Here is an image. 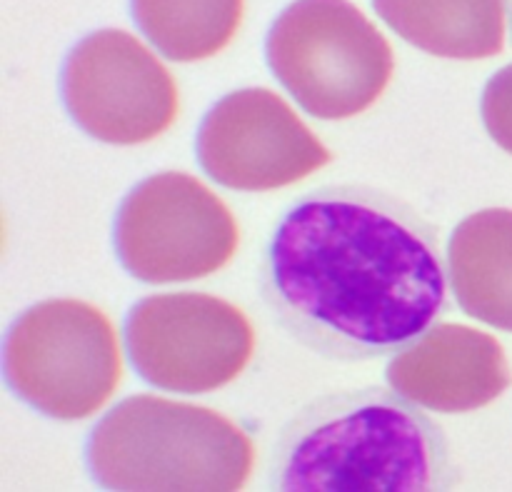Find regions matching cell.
<instances>
[{
	"label": "cell",
	"mask_w": 512,
	"mask_h": 492,
	"mask_svg": "<svg viewBox=\"0 0 512 492\" xmlns=\"http://www.w3.org/2000/svg\"><path fill=\"white\" fill-rule=\"evenodd\" d=\"M60 93L73 123L108 145L155 140L175 123L180 95L170 70L128 30H95L68 53Z\"/></svg>",
	"instance_id": "obj_8"
},
{
	"label": "cell",
	"mask_w": 512,
	"mask_h": 492,
	"mask_svg": "<svg viewBox=\"0 0 512 492\" xmlns=\"http://www.w3.org/2000/svg\"><path fill=\"white\" fill-rule=\"evenodd\" d=\"M480 113L490 138L512 155V63L488 80L480 100Z\"/></svg>",
	"instance_id": "obj_14"
},
{
	"label": "cell",
	"mask_w": 512,
	"mask_h": 492,
	"mask_svg": "<svg viewBox=\"0 0 512 492\" xmlns=\"http://www.w3.org/2000/svg\"><path fill=\"white\" fill-rule=\"evenodd\" d=\"M460 485L445 430L388 388L310 400L285 423L268 458L275 492H448Z\"/></svg>",
	"instance_id": "obj_2"
},
{
	"label": "cell",
	"mask_w": 512,
	"mask_h": 492,
	"mask_svg": "<svg viewBox=\"0 0 512 492\" xmlns=\"http://www.w3.org/2000/svg\"><path fill=\"white\" fill-rule=\"evenodd\" d=\"M135 25L168 60L218 55L243 23L245 0H130Z\"/></svg>",
	"instance_id": "obj_13"
},
{
	"label": "cell",
	"mask_w": 512,
	"mask_h": 492,
	"mask_svg": "<svg viewBox=\"0 0 512 492\" xmlns=\"http://www.w3.org/2000/svg\"><path fill=\"white\" fill-rule=\"evenodd\" d=\"M240 230L228 205L178 170L150 175L120 203L113 245L120 265L150 285L213 275L233 260Z\"/></svg>",
	"instance_id": "obj_6"
},
{
	"label": "cell",
	"mask_w": 512,
	"mask_h": 492,
	"mask_svg": "<svg viewBox=\"0 0 512 492\" xmlns=\"http://www.w3.org/2000/svg\"><path fill=\"white\" fill-rule=\"evenodd\" d=\"M505 13H508V28H510V40H512V0H505Z\"/></svg>",
	"instance_id": "obj_15"
},
{
	"label": "cell",
	"mask_w": 512,
	"mask_h": 492,
	"mask_svg": "<svg viewBox=\"0 0 512 492\" xmlns=\"http://www.w3.org/2000/svg\"><path fill=\"white\" fill-rule=\"evenodd\" d=\"M390 388L435 413H470L512 385L505 350L493 335L468 325H433L390 360Z\"/></svg>",
	"instance_id": "obj_10"
},
{
	"label": "cell",
	"mask_w": 512,
	"mask_h": 492,
	"mask_svg": "<svg viewBox=\"0 0 512 492\" xmlns=\"http://www.w3.org/2000/svg\"><path fill=\"white\" fill-rule=\"evenodd\" d=\"M135 373L168 393H213L233 383L255 353V330L238 305L208 293L150 295L125 318Z\"/></svg>",
	"instance_id": "obj_7"
},
{
	"label": "cell",
	"mask_w": 512,
	"mask_h": 492,
	"mask_svg": "<svg viewBox=\"0 0 512 492\" xmlns=\"http://www.w3.org/2000/svg\"><path fill=\"white\" fill-rule=\"evenodd\" d=\"M393 33L438 58L480 60L505 48V0H373Z\"/></svg>",
	"instance_id": "obj_12"
},
{
	"label": "cell",
	"mask_w": 512,
	"mask_h": 492,
	"mask_svg": "<svg viewBox=\"0 0 512 492\" xmlns=\"http://www.w3.org/2000/svg\"><path fill=\"white\" fill-rule=\"evenodd\" d=\"M85 460L105 490L233 492L250 480L255 448L215 410L133 395L95 425Z\"/></svg>",
	"instance_id": "obj_3"
},
{
	"label": "cell",
	"mask_w": 512,
	"mask_h": 492,
	"mask_svg": "<svg viewBox=\"0 0 512 492\" xmlns=\"http://www.w3.org/2000/svg\"><path fill=\"white\" fill-rule=\"evenodd\" d=\"M8 388L40 415L75 423L98 413L123 380L108 315L83 300H45L25 310L3 343Z\"/></svg>",
	"instance_id": "obj_5"
},
{
	"label": "cell",
	"mask_w": 512,
	"mask_h": 492,
	"mask_svg": "<svg viewBox=\"0 0 512 492\" xmlns=\"http://www.w3.org/2000/svg\"><path fill=\"white\" fill-rule=\"evenodd\" d=\"M270 318L338 363L398 355L450 310L440 235L370 185H325L280 213L260 260Z\"/></svg>",
	"instance_id": "obj_1"
},
{
	"label": "cell",
	"mask_w": 512,
	"mask_h": 492,
	"mask_svg": "<svg viewBox=\"0 0 512 492\" xmlns=\"http://www.w3.org/2000/svg\"><path fill=\"white\" fill-rule=\"evenodd\" d=\"M275 78L318 120H348L380 100L395 70L385 35L350 0H293L270 25Z\"/></svg>",
	"instance_id": "obj_4"
},
{
	"label": "cell",
	"mask_w": 512,
	"mask_h": 492,
	"mask_svg": "<svg viewBox=\"0 0 512 492\" xmlns=\"http://www.w3.org/2000/svg\"><path fill=\"white\" fill-rule=\"evenodd\" d=\"M195 155L210 180L230 190L288 188L330 163V150L268 88H243L205 113Z\"/></svg>",
	"instance_id": "obj_9"
},
{
	"label": "cell",
	"mask_w": 512,
	"mask_h": 492,
	"mask_svg": "<svg viewBox=\"0 0 512 492\" xmlns=\"http://www.w3.org/2000/svg\"><path fill=\"white\" fill-rule=\"evenodd\" d=\"M448 270L463 313L512 333V210L488 208L460 220Z\"/></svg>",
	"instance_id": "obj_11"
}]
</instances>
